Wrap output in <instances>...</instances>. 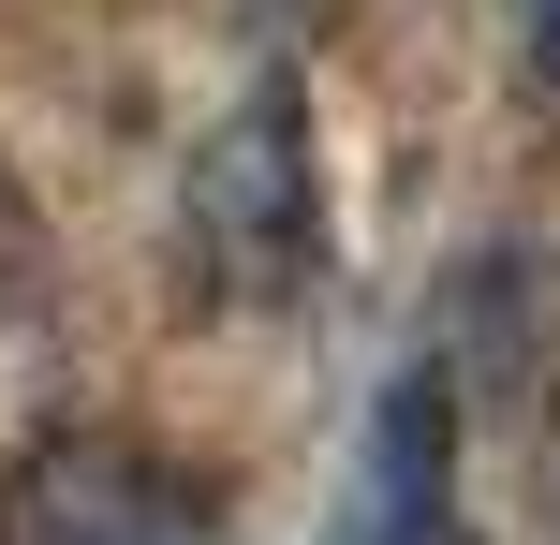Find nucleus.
I'll list each match as a JSON object with an SVG mask.
<instances>
[{"instance_id": "20e7f679", "label": "nucleus", "mask_w": 560, "mask_h": 545, "mask_svg": "<svg viewBox=\"0 0 560 545\" xmlns=\"http://www.w3.org/2000/svg\"><path fill=\"white\" fill-rule=\"evenodd\" d=\"M532 74L560 88V0H532Z\"/></svg>"}, {"instance_id": "f257e3e1", "label": "nucleus", "mask_w": 560, "mask_h": 545, "mask_svg": "<svg viewBox=\"0 0 560 545\" xmlns=\"http://www.w3.org/2000/svg\"><path fill=\"white\" fill-rule=\"evenodd\" d=\"M177 236H192V265H207L222 310H295V295L325 281V163H310L295 74H266L252 104L207 133L192 192H177Z\"/></svg>"}, {"instance_id": "f03ea898", "label": "nucleus", "mask_w": 560, "mask_h": 545, "mask_svg": "<svg viewBox=\"0 0 560 545\" xmlns=\"http://www.w3.org/2000/svg\"><path fill=\"white\" fill-rule=\"evenodd\" d=\"M0 545H222V487L163 442H118V428H74L15 472V517Z\"/></svg>"}, {"instance_id": "7ed1b4c3", "label": "nucleus", "mask_w": 560, "mask_h": 545, "mask_svg": "<svg viewBox=\"0 0 560 545\" xmlns=\"http://www.w3.org/2000/svg\"><path fill=\"white\" fill-rule=\"evenodd\" d=\"M354 545H472V517H457V383L428 369V354L384 383V399H369Z\"/></svg>"}]
</instances>
